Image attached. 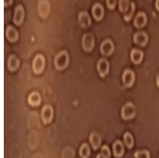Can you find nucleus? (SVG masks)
I'll return each mask as SVG.
<instances>
[{
    "label": "nucleus",
    "instance_id": "obj_1",
    "mask_svg": "<svg viewBox=\"0 0 159 158\" xmlns=\"http://www.w3.org/2000/svg\"><path fill=\"white\" fill-rule=\"evenodd\" d=\"M69 54L66 51H61L58 54L55 56L54 65L57 70H63L69 64Z\"/></svg>",
    "mask_w": 159,
    "mask_h": 158
},
{
    "label": "nucleus",
    "instance_id": "obj_2",
    "mask_svg": "<svg viewBox=\"0 0 159 158\" xmlns=\"http://www.w3.org/2000/svg\"><path fill=\"white\" fill-rule=\"evenodd\" d=\"M136 111H135V107L133 103H127L125 106L122 107L121 110V116L123 119L125 120H129V119H133L135 115Z\"/></svg>",
    "mask_w": 159,
    "mask_h": 158
},
{
    "label": "nucleus",
    "instance_id": "obj_3",
    "mask_svg": "<svg viewBox=\"0 0 159 158\" xmlns=\"http://www.w3.org/2000/svg\"><path fill=\"white\" fill-rule=\"evenodd\" d=\"M45 68V57L42 54H37L33 61V70L36 74H41Z\"/></svg>",
    "mask_w": 159,
    "mask_h": 158
},
{
    "label": "nucleus",
    "instance_id": "obj_4",
    "mask_svg": "<svg viewBox=\"0 0 159 158\" xmlns=\"http://www.w3.org/2000/svg\"><path fill=\"white\" fill-rule=\"evenodd\" d=\"M38 13L42 18H46L51 11V5L48 0H39L38 1V6H37Z\"/></svg>",
    "mask_w": 159,
    "mask_h": 158
},
{
    "label": "nucleus",
    "instance_id": "obj_5",
    "mask_svg": "<svg viewBox=\"0 0 159 158\" xmlns=\"http://www.w3.org/2000/svg\"><path fill=\"white\" fill-rule=\"evenodd\" d=\"M82 47L86 52H91L94 47V37L91 33H87L82 38Z\"/></svg>",
    "mask_w": 159,
    "mask_h": 158
},
{
    "label": "nucleus",
    "instance_id": "obj_6",
    "mask_svg": "<svg viewBox=\"0 0 159 158\" xmlns=\"http://www.w3.org/2000/svg\"><path fill=\"white\" fill-rule=\"evenodd\" d=\"M134 80H135V74L134 71L131 70H126L122 76V81L125 87H128V88L132 87L134 83Z\"/></svg>",
    "mask_w": 159,
    "mask_h": 158
},
{
    "label": "nucleus",
    "instance_id": "obj_7",
    "mask_svg": "<svg viewBox=\"0 0 159 158\" xmlns=\"http://www.w3.org/2000/svg\"><path fill=\"white\" fill-rule=\"evenodd\" d=\"M41 116H42V120L45 124H48L52 121V117H53V109L52 106L50 105H46L43 107L42 111H41Z\"/></svg>",
    "mask_w": 159,
    "mask_h": 158
},
{
    "label": "nucleus",
    "instance_id": "obj_8",
    "mask_svg": "<svg viewBox=\"0 0 159 158\" xmlns=\"http://www.w3.org/2000/svg\"><path fill=\"white\" fill-rule=\"evenodd\" d=\"M97 70H98V74H99V75L101 77H105L109 74V70H110L109 62L104 58L98 60V62H97Z\"/></svg>",
    "mask_w": 159,
    "mask_h": 158
},
{
    "label": "nucleus",
    "instance_id": "obj_9",
    "mask_svg": "<svg viewBox=\"0 0 159 158\" xmlns=\"http://www.w3.org/2000/svg\"><path fill=\"white\" fill-rule=\"evenodd\" d=\"M114 50V45L111 39H107L105 41L102 42V44L100 46V52L102 54L108 56V55H111L112 53Z\"/></svg>",
    "mask_w": 159,
    "mask_h": 158
},
{
    "label": "nucleus",
    "instance_id": "obj_10",
    "mask_svg": "<svg viewBox=\"0 0 159 158\" xmlns=\"http://www.w3.org/2000/svg\"><path fill=\"white\" fill-rule=\"evenodd\" d=\"M148 40H149V37L145 32H138V33L134 34V43L139 46H145L148 43Z\"/></svg>",
    "mask_w": 159,
    "mask_h": 158
},
{
    "label": "nucleus",
    "instance_id": "obj_11",
    "mask_svg": "<svg viewBox=\"0 0 159 158\" xmlns=\"http://www.w3.org/2000/svg\"><path fill=\"white\" fill-rule=\"evenodd\" d=\"M24 19V9L21 5L16 7L14 10V16H13V22L16 25H20Z\"/></svg>",
    "mask_w": 159,
    "mask_h": 158
},
{
    "label": "nucleus",
    "instance_id": "obj_12",
    "mask_svg": "<svg viewBox=\"0 0 159 158\" xmlns=\"http://www.w3.org/2000/svg\"><path fill=\"white\" fill-rule=\"evenodd\" d=\"M93 16L95 18V20L99 21L103 18L104 16V8L103 6L99 4V3H95L93 7Z\"/></svg>",
    "mask_w": 159,
    "mask_h": 158
},
{
    "label": "nucleus",
    "instance_id": "obj_13",
    "mask_svg": "<svg viewBox=\"0 0 159 158\" xmlns=\"http://www.w3.org/2000/svg\"><path fill=\"white\" fill-rule=\"evenodd\" d=\"M6 38L11 42H16L18 39V32L11 26H8L6 28Z\"/></svg>",
    "mask_w": 159,
    "mask_h": 158
},
{
    "label": "nucleus",
    "instance_id": "obj_14",
    "mask_svg": "<svg viewBox=\"0 0 159 158\" xmlns=\"http://www.w3.org/2000/svg\"><path fill=\"white\" fill-rule=\"evenodd\" d=\"M78 21L79 24L83 27V28H87L89 27L92 23L91 21V17L89 16V13L87 11H81L78 16Z\"/></svg>",
    "mask_w": 159,
    "mask_h": 158
},
{
    "label": "nucleus",
    "instance_id": "obj_15",
    "mask_svg": "<svg viewBox=\"0 0 159 158\" xmlns=\"http://www.w3.org/2000/svg\"><path fill=\"white\" fill-rule=\"evenodd\" d=\"M147 24V16L145 12H138L134 18V26L136 28H142Z\"/></svg>",
    "mask_w": 159,
    "mask_h": 158
},
{
    "label": "nucleus",
    "instance_id": "obj_16",
    "mask_svg": "<svg viewBox=\"0 0 159 158\" xmlns=\"http://www.w3.org/2000/svg\"><path fill=\"white\" fill-rule=\"evenodd\" d=\"M112 151H113L114 156L117 157V158L122 157V155L124 154V146H123V144L119 140H116V142L113 143Z\"/></svg>",
    "mask_w": 159,
    "mask_h": 158
},
{
    "label": "nucleus",
    "instance_id": "obj_17",
    "mask_svg": "<svg viewBox=\"0 0 159 158\" xmlns=\"http://www.w3.org/2000/svg\"><path fill=\"white\" fill-rule=\"evenodd\" d=\"M101 141H102V138H101V136H100L97 133L93 132V133H91V136H90V143H91V145L93 146V148L94 150H97V149L100 147V145H101Z\"/></svg>",
    "mask_w": 159,
    "mask_h": 158
},
{
    "label": "nucleus",
    "instance_id": "obj_18",
    "mask_svg": "<svg viewBox=\"0 0 159 158\" xmlns=\"http://www.w3.org/2000/svg\"><path fill=\"white\" fill-rule=\"evenodd\" d=\"M19 67V59L16 55H11L8 59V68L10 70L14 71Z\"/></svg>",
    "mask_w": 159,
    "mask_h": 158
},
{
    "label": "nucleus",
    "instance_id": "obj_19",
    "mask_svg": "<svg viewBox=\"0 0 159 158\" xmlns=\"http://www.w3.org/2000/svg\"><path fill=\"white\" fill-rule=\"evenodd\" d=\"M28 101H29V104H30L31 106H38L41 103V96H40V94L38 93L34 92V93H32L30 95H29Z\"/></svg>",
    "mask_w": 159,
    "mask_h": 158
},
{
    "label": "nucleus",
    "instance_id": "obj_20",
    "mask_svg": "<svg viewBox=\"0 0 159 158\" xmlns=\"http://www.w3.org/2000/svg\"><path fill=\"white\" fill-rule=\"evenodd\" d=\"M131 59L134 64H139L143 59V52L140 50L134 49L131 52Z\"/></svg>",
    "mask_w": 159,
    "mask_h": 158
},
{
    "label": "nucleus",
    "instance_id": "obj_21",
    "mask_svg": "<svg viewBox=\"0 0 159 158\" xmlns=\"http://www.w3.org/2000/svg\"><path fill=\"white\" fill-rule=\"evenodd\" d=\"M124 142L128 148L132 149L134 146V137L129 133H126L124 134Z\"/></svg>",
    "mask_w": 159,
    "mask_h": 158
},
{
    "label": "nucleus",
    "instance_id": "obj_22",
    "mask_svg": "<svg viewBox=\"0 0 159 158\" xmlns=\"http://www.w3.org/2000/svg\"><path fill=\"white\" fill-rule=\"evenodd\" d=\"M79 154L81 156V158H88L90 155V148L88 144H83L80 148L79 151Z\"/></svg>",
    "mask_w": 159,
    "mask_h": 158
},
{
    "label": "nucleus",
    "instance_id": "obj_23",
    "mask_svg": "<svg viewBox=\"0 0 159 158\" xmlns=\"http://www.w3.org/2000/svg\"><path fill=\"white\" fill-rule=\"evenodd\" d=\"M129 6V0H119V10L122 12H126Z\"/></svg>",
    "mask_w": 159,
    "mask_h": 158
},
{
    "label": "nucleus",
    "instance_id": "obj_24",
    "mask_svg": "<svg viewBox=\"0 0 159 158\" xmlns=\"http://www.w3.org/2000/svg\"><path fill=\"white\" fill-rule=\"evenodd\" d=\"M134 10H135V4L134 3V2H132L131 3V6H129V13L128 14H126V16H124V19L126 20V21H129L131 20V18H132V16H133V14H134Z\"/></svg>",
    "mask_w": 159,
    "mask_h": 158
},
{
    "label": "nucleus",
    "instance_id": "obj_25",
    "mask_svg": "<svg viewBox=\"0 0 159 158\" xmlns=\"http://www.w3.org/2000/svg\"><path fill=\"white\" fill-rule=\"evenodd\" d=\"M134 157L135 158H151L150 156V152L148 151H136L134 153Z\"/></svg>",
    "mask_w": 159,
    "mask_h": 158
},
{
    "label": "nucleus",
    "instance_id": "obj_26",
    "mask_svg": "<svg viewBox=\"0 0 159 158\" xmlns=\"http://www.w3.org/2000/svg\"><path fill=\"white\" fill-rule=\"evenodd\" d=\"M101 153L104 154V155H106V156H108V157H110V156H111V151H110L109 148H108L106 145H105V146H103V147H102V149H101Z\"/></svg>",
    "mask_w": 159,
    "mask_h": 158
},
{
    "label": "nucleus",
    "instance_id": "obj_27",
    "mask_svg": "<svg viewBox=\"0 0 159 158\" xmlns=\"http://www.w3.org/2000/svg\"><path fill=\"white\" fill-rule=\"evenodd\" d=\"M106 2H107V6L109 9L112 10L115 5H116V0H106Z\"/></svg>",
    "mask_w": 159,
    "mask_h": 158
},
{
    "label": "nucleus",
    "instance_id": "obj_28",
    "mask_svg": "<svg viewBox=\"0 0 159 158\" xmlns=\"http://www.w3.org/2000/svg\"><path fill=\"white\" fill-rule=\"evenodd\" d=\"M11 2H12V0H4V5H5V7H7V6L11 5Z\"/></svg>",
    "mask_w": 159,
    "mask_h": 158
},
{
    "label": "nucleus",
    "instance_id": "obj_29",
    "mask_svg": "<svg viewBox=\"0 0 159 158\" xmlns=\"http://www.w3.org/2000/svg\"><path fill=\"white\" fill-rule=\"evenodd\" d=\"M97 158H110V157H108V156H106V155H104V154H102V153H99L98 155H97Z\"/></svg>",
    "mask_w": 159,
    "mask_h": 158
},
{
    "label": "nucleus",
    "instance_id": "obj_30",
    "mask_svg": "<svg viewBox=\"0 0 159 158\" xmlns=\"http://www.w3.org/2000/svg\"><path fill=\"white\" fill-rule=\"evenodd\" d=\"M155 8L157 9V11H159V0H156L155 1Z\"/></svg>",
    "mask_w": 159,
    "mask_h": 158
},
{
    "label": "nucleus",
    "instance_id": "obj_31",
    "mask_svg": "<svg viewBox=\"0 0 159 158\" xmlns=\"http://www.w3.org/2000/svg\"><path fill=\"white\" fill-rule=\"evenodd\" d=\"M156 84H157L158 88H159V73H158V74H157V76H156Z\"/></svg>",
    "mask_w": 159,
    "mask_h": 158
}]
</instances>
